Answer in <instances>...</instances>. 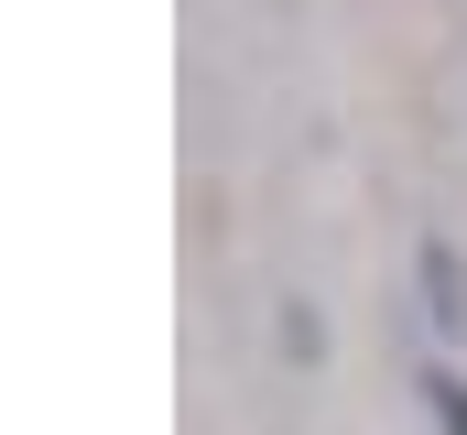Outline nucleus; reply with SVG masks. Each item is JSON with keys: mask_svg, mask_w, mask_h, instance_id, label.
I'll list each match as a JSON object with an SVG mask.
<instances>
[{"mask_svg": "<svg viewBox=\"0 0 467 435\" xmlns=\"http://www.w3.org/2000/svg\"><path fill=\"white\" fill-rule=\"evenodd\" d=\"M424 283H435V326H467V283H457L446 250H424Z\"/></svg>", "mask_w": 467, "mask_h": 435, "instance_id": "1", "label": "nucleus"}, {"mask_svg": "<svg viewBox=\"0 0 467 435\" xmlns=\"http://www.w3.org/2000/svg\"><path fill=\"white\" fill-rule=\"evenodd\" d=\"M424 392H435V414H446V435H467V392H457V381H424Z\"/></svg>", "mask_w": 467, "mask_h": 435, "instance_id": "2", "label": "nucleus"}]
</instances>
